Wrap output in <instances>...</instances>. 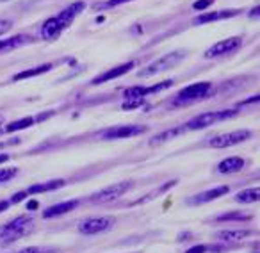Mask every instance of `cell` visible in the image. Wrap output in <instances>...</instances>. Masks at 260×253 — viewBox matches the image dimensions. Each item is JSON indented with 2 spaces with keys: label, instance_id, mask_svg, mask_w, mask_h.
<instances>
[{
  "label": "cell",
  "instance_id": "1",
  "mask_svg": "<svg viewBox=\"0 0 260 253\" xmlns=\"http://www.w3.org/2000/svg\"><path fill=\"white\" fill-rule=\"evenodd\" d=\"M84 9H86V2H82V0L70 4L68 8L62 9L59 15L48 18L47 22L41 25V30H40L41 38H43V40H47V41L57 40V38L61 36L62 30L68 29V27L73 23V20H75L77 16L84 11Z\"/></svg>",
  "mask_w": 260,
  "mask_h": 253
},
{
  "label": "cell",
  "instance_id": "2",
  "mask_svg": "<svg viewBox=\"0 0 260 253\" xmlns=\"http://www.w3.org/2000/svg\"><path fill=\"white\" fill-rule=\"evenodd\" d=\"M32 228V217L30 216H18L9 223L0 227V241L2 242H13L16 239L23 237L25 234H29V230Z\"/></svg>",
  "mask_w": 260,
  "mask_h": 253
},
{
  "label": "cell",
  "instance_id": "3",
  "mask_svg": "<svg viewBox=\"0 0 260 253\" xmlns=\"http://www.w3.org/2000/svg\"><path fill=\"white\" fill-rule=\"evenodd\" d=\"M237 116L235 109H228V111H210V112H202L200 116L192 118L191 121L185 123V131H200V129H207V126L214 125V123L224 121Z\"/></svg>",
  "mask_w": 260,
  "mask_h": 253
},
{
  "label": "cell",
  "instance_id": "4",
  "mask_svg": "<svg viewBox=\"0 0 260 253\" xmlns=\"http://www.w3.org/2000/svg\"><path fill=\"white\" fill-rule=\"evenodd\" d=\"M184 57H185L184 50H177V52H171V54H166V55H162L159 61L152 62V65H148L145 70L138 72V77H150V75H155V73L166 72V70L173 68L175 65H178Z\"/></svg>",
  "mask_w": 260,
  "mask_h": 253
},
{
  "label": "cell",
  "instance_id": "5",
  "mask_svg": "<svg viewBox=\"0 0 260 253\" xmlns=\"http://www.w3.org/2000/svg\"><path fill=\"white\" fill-rule=\"evenodd\" d=\"M210 89H212V84L210 82L191 84V86L178 91V94L175 97V104L180 105V104H189V102H194V100H202V98H205L210 93Z\"/></svg>",
  "mask_w": 260,
  "mask_h": 253
},
{
  "label": "cell",
  "instance_id": "6",
  "mask_svg": "<svg viewBox=\"0 0 260 253\" xmlns=\"http://www.w3.org/2000/svg\"><path fill=\"white\" fill-rule=\"evenodd\" d=\"M146 126L143 125H118L111 126L107 131H104L100 134L102 139L105 141H114V139H125V138H134V136L145 134Z\"/></svg>",
  "mask_w": 260,
  "mask_h": 253
},
{
  "label": "cell",
  "instance_id": "7",
  "mask_svg": "<svg viewBox=\"0 0 260 253\" xmlns=\"http://www.w3.org/2000/svg\"><path fill=\"white\" fill-rule=\"evenodd\" d=\"M249 138H251V132L246 131V129H241V131H234V132H228V134L216 136V138L210 139L209 145L212 146V148H228V146L248 141Z\"/></svg>",
  "mask_w": 260,
  "mask_h": 253
},
{
  "label": "cell",
  "instance_id": "8",
  "mask_svg": "<svg viewBox=\"0 0 260 253\" xmlns=\"http://www.w3.org/2000/svg\"><path fill=\"white\" fill-rule=\"evenodd\" d=\"M130 189L128 182H119V184H111L107 187H104L102 191L94 193L91 196V202L93 203H107V202H114L116 198H119L121 195H125Z\"/></svg>",
  "mask_w": 260,
  "mask_h": 253
},
{
  "label": "cell",
  "instance_id": "9",
  "mask_svg": "<svg viewBox=\"0 0 260 253\" xmlns=\"http://www.w3.org/2000/svg\"><path fill=\"white\" fill-rule=\"evenodd\" d=\"M173 86V80H162V82L159 84H153V86H134V87H128V89H125V93H123V97H125V100H132V98H145L146 94H153V93H159V91H164L168 89V87Z\"/></svg>",
  "mask_w": 260,
  "mask_h": 253
},
{
  "label": "cell",
  "instance_id": "10",
  "mask_svg": "<svg viewBox=\"0 0 260 253\" xmlns=\"http://www.w3.org/2000/svg\"><path fill=\"white\" fill-rule=\"evenodd\" d=\"M242 40L241 38H228V40H223V41H217L216 45H212L210 48H207L205 50V57L210 59V57H219V55H228L232 54V52H235L239 47H241Z\"/></svg>",
  "mask_w": 260,
  "mask_h": 253
},
{
  "label": "cell",
  "instance_id": "11",
  "mask_svg": "<svg viewBox=\"0 0 260 253\" xmlns=\"http://www.w3.org/2000/svg\"><path fill=\"white\" fill-rule=\"evenodd\" d=\"M114 225V219L112 217H91V219H86L80 223L79 232L84 235H93V234H100V232H105Z\"/></svg>",
  "mask_w": 260,
  "mask_h": 253
},
{
  "label": "cell",
  "instance_id": "12",
  "mask_svg": "<svg viewBox=\"0 0 260 253\" xmlns=\"http://www.w3.org/2000/svg\"><path fill=\"white\" fill-rule=\"evenodd\" d=\"M134 62L130 61V62H125V65H119V66H116V68H112V70H107V72H104L102 75H98V77H94L93 80H91V86H98V84H104V82H109V80H112V79H118V77H121V75H125V73H128L130 70H134Z\"/></svg>",
  "mask_w": 260,
  "mask_h": 253
},
{
  "label": "cell",
  "instance_id": "13",
  "mask_svg": "<svg viewBox=\"0 0 260 253\" xmlns=\"http://www.w3.org/2000/svg\"><path fill=\"white\" fill-rule=\"evenodd\" d=\"M239 11L237 9H226V11H212V13H202L200 16H196L192 20L194 25H202V23H209V22H219V20H226V18H234L237 16Z\"/></svg>",
  "mask_w": 260,
  "mask_h": 253
},
{
  "label": "cell",
  "instance_id": "14",
  "mask_svg": "<svg viewBox=\"0 0 260 253\" xmlns=\"http://www.w3.org/2000/svg\"><path fill=\"white\" fill-rule=\"evenodd\" d=\"M228 191H230V187H228V185H219V187L209 189V191L200 193V195L192 196L191 203H196V205H200V203H209V202H212V200H216V198H221V196H224Z\"/></svg>",
  "mask_w": 260,
  "mask_h": 253
},
{
  "label": "cell",
  "instance_id": "15",
  "mask_svg": "<svg viewBox=\"0 0 260 253\" xmlns=\"http://www.w3.org/2000/svg\"><path fill=\"white\" fill-rule=\"evenodd\" d=\"M77 205H79V200H70V202L57 203V205H52V207H48V209H45L43 217L45 219H50V217L62 216V214H66V212H72Z\"/></svg>",
  "mask_w": 260,
  "mask_h": 253
},
{
  "label": "cell",
  "instance_id": "16",
  "mask_svg": "<svg viewBox=\"0 0 260 253\" xmlns=\"http://www.w3.org/2000/svg\"><path fill=\"white\" fill-rule=\"evenodd\" d=\"M29 43H32V38L30 36H27V34H16V36L8 38V40H0V52L15 50V48H20Z\"/></svg>",
  "mask_w": 260,
  "mask_h": 253
},
{
  "label": "cell",
  "instance_id": "17",
  "mask_svg": "<svg viewBox=\"0 0 260 253\" xmlns=\"http://www.w3.org/2000/svg\"><path fill=\"white\" fill-rule=\"evenodd\" d=\"M66 182L62 178L57 180H48V182H41V184H32L27 189V195H40V193H48V191H55V189H61Z\"/></svg>",
  "mask_w": 260,
  "mask_h": 253
},
{
  "label": "cell",
  "instance_id": "18",
  "mask_svg": "<svg viewBox=\"0 0 260 253\" xmlns=\"http://www.w3.org/2000/svg\"><path fill=\"white\" fill-rule=\"evenodd\" d=\"M244 168V159L242 157H228V159L221 161L217 164V171L219 173H237Z\"/></svg>",
  "mask_w": 260,
  "mask_h": 253
},
{
  "label": "cell",
  "instance_id": "19",
  "mask_svg": "<svg viewBox=\"0 0 260 253\" xmlns=\"http://www.w3.org/2000/svg\"><path fill=\"white\" fill-rule=\"evenodd\" d=\"M248 235H251L249 230H221L216 234V239L223 242H237L242 241L244 237H248Z\"/></svg>",
  "mask_w": 260,
  "mask_h": 253
},
{
  "label": "cell",
  "instance_id": "20",
  "mask_svg": "<svg viewBox=\"0 0 260 253\" xmlns=\"http://www.w3.org/2000/svg\"><path fill=\"white\" fill-rule=\"evenodd\" d=\"M50 70H52V65H50V62H47V65H41V66H36V68H29V70H23V72L16 73V75L13 77V80H15V82H18V80L32 79V77L43 75V73L50 72Z\"/></svg>",
  "mask_w": 260,
  "mask_h": 253
},
{
  "label": "cell",
  "instance_id": "21",
  "mask_svg": "<svg viewBox=\"0 0 260 253\" xmlns=\"http://www.w3.org/2000/svg\"><path fill=\"white\" fill-rule=\"evenodd\" d=\"M34 121H36V118H32V116L20 118V119H16V121H11L9 125H6L4 126V132H6V134H11V132L23 131V129H29V126H32Z\"/></svg>",
  "mask_w": 260,
  "mask_h": 253
},
{
  "label": "cell",
  "instance_id": "22",
  "mask_svg": "<svg viewBox=\"0 0 260 253\" xmlns=\"http://www.w3.org/2000/svg\"><path fill=\"white\" fill-rule=\"evenodd\" d=\"M184 132H185V126H175V129H170V131H164V132H160V134L153 136V138L150 139V143H152V145H159V143L170 141V139L177 138V136L184 134Z\"/></svg>",
  "mask_w": 260,
  "mask_h": 253
},
{
  "label": "cell",
  "instance_id": "23",
  "mask_svg": "<svg viewBox=\"0 0 260 253\" xmlns=\"http://www.w3.org/2000/svg\"><path fill=\"white\" fill-rule=\"evenodd\" d=\"M258 196H260V189L258 187L244 189V191H241V193H237V195H235V202H239V203H253V202H258Z\"/></svg>",
  "mask_w": 260,
  "mask_h": 253
},
{
  "label": "cell",
  "instance_id": "24",
  "mask_svg": "<svg viewBox=\"0 0 260 253\" xmlns=\"http://www.w3.org/2000/svg\"><path fill=\"white\" fill-rule=\"evenodd\" d=\"M251 219L249 214L244 212H230V214H221V216L216 217V221H248Z\"/></svg>",
  "mask_w": 260,
  "mask_h": 253
},
{
  "label": "cell",
  "instance_id": "25",
  "mask_svg": "<svg viewBox=\"0 0 260 253\" xmlns=\"http://www.w3.org/2000/svg\"><path fill=\"white\" fill-rule=\"evenodd\" d=\"M145 104V98H132V100H125L121 105L123 111H130V109H139Z\"/></svg>",
  "mask_w": 260,
  "mask_h": 253
},
{
  "label": "cell",
  "instance_id": "26",
  "mask_svg": "<svg viewBox=\"0 0 260 253\" xmlns=\"http://www.w3.org/2000/svg\"><path fill=\"white\" fill-rule=\"evenodd\" d=\"M16 173H18V170H16V168H11V170H0V184H2V182L11 180Z\"/></svg>",
  "mask_w": 260,
  "mask_h": 253
},
{
  "label": "cell",
  "instance_id": "27",
  "mask_svg": "<svg viewBox=\"0 0 260 253\" xmlns=\"http://www.w3.org/2000/svg\"><path fill=\"white\" fill-rule=\"evenodd\" d=\"M209 6H212V0H198V2L192 4V9L194 11H205Z\"/></svg>",
  "mask_w": 260,
  "mask_h": 253
},
{
  "label": "cell",
  "instance_id": "28",
  "mask_svg": "<svg viewBox=\"0 0 260 253\" xmlns=\"http://www.w3.org/2000/svg\"><path fill=\"white\" fill-rule=\"evenodd\" d=\"M25 196H29V195H27V191H20V193H16V195L13 196L11 200H9V203H11V205H15V203L22 202V200L25 198Z\"/></svg>",
  "mask_w": 260,
  "mask_h": 253
},
{
  "label": "cell",
  "instance_id": "29",
  "mask_svg": "<svg viewBox=\"0 0 260 253\" xmlns=\"http://www.w3.org/2000/svg\"><path fill=\"white\" fill-rule=\"evenodd\" d=\"M125 2H132V0H109L105 2L102 8H114V6H119V4H125Z\"/></svg>",
  "mask_w": 260,
  "mask_h": 253
},
{
  "label": "cell",
  "instance_id": "30",
  "mask_svg": "<svg viewBox=\"0 0 260 253\" xmlns=\"http://www.w3.org/2000/svg\"><path fill=\"white\" fill-rule=\"evenodd\" d=\"M205 251H207V246L198 244V246H192V248H189L185 253H205Z\"/></svg>",
  "mask_w": 260,
  "mask_h": 253
},
{
  "label": "cell",
  "instance_id": "31",
  "mask_svg": "<svg viewBox=\"0 0 260 253\" xmlns=\"http://www.w3.org/2000/svg\"><path fill=\"white\" fill-rule=\"evenodd\" d=\"M18 253H43V249H41V248H36V246H29V248L20 249Z\"/></svg>",
  "mask_w": 260,
  "mask_h": 253
},
{
  "label": "cell",
  "instance_id": "32",
  "mask_svg": "<svg viewBox=\"0 0 260 253\" xmlns=\"http://www.w3.org/2000/svg\"><path fill=\"white\" fill-rule=\"evenodd\" d=\"M9 207H11V203H9V200H8V202H0V212H4V210H8Z\"/></svg>",
  "mask_w": 260,
  "mask_h": 253
},
{
  "label": "cell",
  "instance_id": "33",
  "mask_svg": "<svg viewBox=\"0 0 260 253\" xmlns=\"http://www.w3.org/2000/svg\"><path fill=\"white\" fill-rule=\"evenodd\" d=\"M8 161H9V155H8V153H0V164L8 163Z\"/></svg>",
  "mask_w": 260,
  "mask_h": 253
},
{
  "label": "cell",
  "instance_id": "34",
  "mask_svg": "<svg viewBox=\"0 0 260 253\" xmlns=\"http://www.w3.org/2000/svg\"><path fill=\"white\" fill-rule=\"evenodd\" d=\"M27 209H29V210H34V209H38V202H30L29 205H27Z\"/></svg>",
  "mask_w": 260,
  "mask_h": 253
},
{
  "label": "cell",
  "instance_id": "35",
  "mask_svg": "<svg viewBox=\"0 0 260 253\" xmlns=\"http://www.w3.org/2000/svg\"><path fill=\"white\" fill-rule=\"evenodd\" d=\"M0 2H8V0H0Z\"/></svg>",
  "mask_w": 260,
  "mask_h": 253
},
{
  "label": "cell",
  "instance_id": "36",
  "mask_svg": "<svg viewBox=\"0 0 260 253\" xmlns=\"http://www.w3.org/2000/svg\"><path fill=\"white\" fill-rule=\"evenodd\" d=\"M212 2H214V0H212Z\"/></svg>",
  "mask_w": 260,
  "mask_h": 253
}]
</instances>
